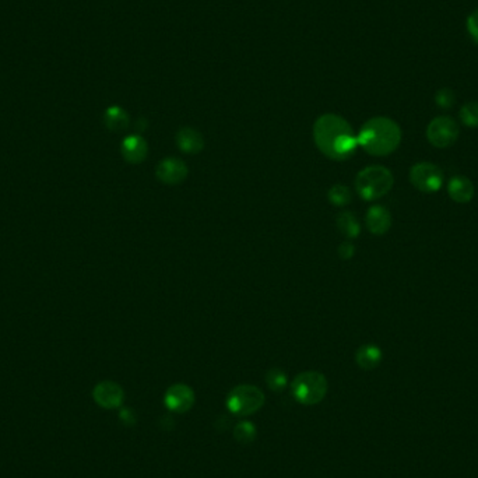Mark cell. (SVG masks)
I'll list each match as a JSON object with an SVG mask.
<instances>
[{
	"label": "cell",
	"instance_id": "obj_19",
	"mask_svg": "<svg viewBox=\"0 0 478 478\" xmlns=\"http://www.w3.org/2000/svg\"><path fill=\"white\" fill-rule=\"evenodd\" d=\"M266 383L273 392H283L288 385L287 373L280 368H271L266 373Z\"/></svg>",
	"mask_w": 478,
	"mask_h": 478
},
{
	"label": "cell",
	"instance_id": "obj_3",
	"mask_svg": "<svg viewBox=\"0 0 478 478\" xmlns=\"http://www.w3.org/2000/svg\"><path fill=\"white\" fill-rule=\"evenodd\" d=\"M394 184L390 169L383 165H370L361 169L355 178V189L361 199L372 201L388 194Z\"/></svg>",
	"mask_w": 478,
	"mask_h": 478
},
{
	"label": "cell",
	"instance_id": "obj_11",
	"mask_svg": "<svg viewBox=\"0 0 478 478\" xmlns=\"http://www.w3.org/2000/svg\"><path fill=\"white\" fill-rule=\"evenodd\" d=\"M121 153L129 164H142L147 158L149 144L140 134H130L123 139Z\"/></svg>",
	"mask_w": 478,
	"mask_h": 478
},
{
	"label": "cell",
	"instance_id": "obj_1",
	"mask_svg": "<svg viewBox=\"0 0 478 478\" xmlns=\"http://www.w3.org/2000/svg\"><path fill=\"white\" fill-rule=\"evenodd\" d=\"M314 139L320 153L334 161L349 160L358 147V139L351 125L333 114L323 115L315 122Z\"/></svg>",
	"mask_w": 478,
	"mask_h": 478
},
{
	"label": "cell",
	"instance_id": "obj_4",
	"mask_svg": "<svg viewBox=\"0 0 478 478\" xmlns=\"http://www.w3.org/2000/svg\"><path fill=\"white\" fill-rule=\"evenodd\" d=\"M329 383L323 373L318 370H305L297 375L291 382L294 399L303 405L319 404L327 394Z\"/></svg>",
	"mask_w": 478,
	"mask_h": 478
},
{
	"label": "cell",
	"instance_id": "obj_24",
	"mask_svg": "<svg viewBox=\"0 0 478 478\" xmlns=\"http://www.w3.org/2000/svg\"><path fill=\"white\" fill-rule=\"evenodd\" d=\"M467 28H468L470 36L474 38V41L478 42V10H475L470 16L468 23H467Z\"/></svg>",
	"mask_w": 478,
	"mask_h": 478
},
{
	"label": "cell",
	"instance_id": "obj_25",
	"mask_svg": "<svg viewBox=\"0 0 478 478\" xmlns=\"http://www.w3.org/2000/svg\"><path fill=\"white\" fill-rule=\"evenodd\" d=\"M119 417H121V420L127 425H133L134 423H136V416H134V413L131 412V410L130 408H123L122 410V412H121V414H119Z\"/></svg>",
	"mask_w": 478,
	"mask_h": 478
},
{
	"label": "cell",
	"instance_id": "obj_12",
	"mask_svg": "<svg viewBox=\"0 0 478 478\" xmlns=\"http://www.w3.org/2000/svg\"><path fill=\"white\" fill-rule=\"evenodd\" d=\"M365 224L370 234L383 235L392 227V214L386 207L375 204V206H370L366 212Z\"/></svg>",
	"mask_w": 478,
	"mask_h": 478
},
{
	"label": "cell",
	"instance_id": "obj_20",
	"mask_svg": "<svg viewBox=\"0 0 478 478\" xmlns=\"http://www.w3.org/2000/svg\"><path fill=\"white\" fill-rule=\"evenodd\" d=\"M257 435V429L253 425V423L249 421H241L238 423L234 428V438L242 443V445H248V443L253 442L256 439Z\"/></svg>",
	"mask_w": 478,
	"mask_h": 478
},
{
	"label": "cell",
	"instance_id": "obj_14",
	"mask_svg": "<svg viewBox=\"0 0 478 478\" xmlns=\"http://www.w3.org/2000/svg\"><path fill=\"white\" fill-rule=\"evenodd\" d=\"M474 185L466 177H453L448 184V193L451 199L459 204H466L474 197Z\"/></svg>",
	"mask_w": 478,
	"mask_h": 478
},
{
	"label": "cell",
	"instance_id": "obj_22",
	"mask_svg": "<svg viewBox=\"0 0 478 478\" xmlns=\"http://www.w3.org/2000/svg\"><path fill=\"white\" fill-rule=\"evenodd\" d=\"M435 101L438 102V105L442 108H451L455 102V95L449 88H443L438 91Z\"/></svg>",
	"mask_w": 478,
	"mask_h": 478
},
{
	"label": "cell",
	"instance_id": "obj_18",
	"mask_svg": "<svg viewBox=\"0 0 478 478\" xmlns=\"http://www.w3.org/2000/svg\"><path fill=\"white\" fill-rule=\"evenodd\" d=\"M327 197L330 200L331 204L337 207H344L351 201L353 196H351V190L343 185V184H334L329 192H327Z\"/></svg>",
	"mask_w": 478,
	"mask_h": 478
},
{
	"label": "cell",
	"instance_id": "obj_21",
	"mask_svg": "<svg viewBox=\"0 0 478 478\" xmlns=\"http://www.w3.org/2000/svg\"><path fill=\"white\" fill-rule=\"evenodd\" d=\"M460 119L468 127H478V102H468L460 110Z\"/></svg>",
	"mask_w": 478,
	"mask_h": 478
},
{
	"label": "cell",
	"instance_id": "obj_2",
	"mask_svg": "<svg viewBox=\"0 0 478 478\" xmlns=\"http://www.w3.org/2000/svg\"><path fill=\"white\" fill-rule=\"evenodd\" d=\"M358 146L368 154L383 157L394 153L401 143V130L399 125L385 116L372 118L364 123L357 134Z\"/></svg>",
	"mask_w": 478,
	"mask_h": 478
},
{
	"label": "cell",
	"instance_id": "obj_13",
	"mask_svg": "<svg viewBox=\"0 0 478 478\" xmlns=\"http://www.w3.org/2000/svg\"><path fill=\"white\" fill-rule=\"evenodd\" d=\"M177 146L185 154H199L204 149V139L200 131L192 127H181L177 133Z\"/></svg>",
	"mask_w": 478,
	"mask_h": 478
},
{
	"label": "cell",
	"instance_id": "obj_7",
	"mask_svg": "<svg viewBox=\"0 0 478 478\" xmlns=\"http://www.w3.org/2000/svg\"><path fill=\"white\" fill-rule=\"evenodd\" d=\"M427 139L435 149H448L459 139V126L449 116H438L427 127Z\"/></svg>",
	"mask_w": 478,
	"mask_h": 478
},
{
	"label": "cell",
	"instance_id": "obj_15",
	"mask_svg": "<svg viewBox=\"0 0 478 478\" xmlns=\"http://www.w3.org/2000/svg\"><path fill=\"white\" fill-rule=\"evenodd\" d=\"M382 350L375 344H364L355 353V362L364 370H372L378 368L382 362Z\"/></svg>",
	"mask_w": 478,
	"mask_h": 478
},
{
	"label": "cell",
	"instance_id": "obj_6",
	"mask_svg": "<svg viewBox=\"0 0 478 478\" xmlns=\"http://www.w3.org/2000/svg\"><path fill=\"white\" fill-rule=\"evenodd\" d=\"M443 171L432 162H418L410 169V182L421 193H435L443 185Z\"/></svg>",
	"mask_w": 478,
	"mask_h": 478
},
{
	"label": "cell",
	"instance_id": "obj_9",
	"mask_svg": "<svg viewBox=\"0 0 478 478\" xmlns=\"http://www.w3.org/2000/svg\"><path fill=\"white\" fill-rule=\"evenodd\" d=\"M189 174L188 165L177 157H166L161 160L155 168V175L160 182L164 185H179L182 184Z\"/></svg>",
	"mask_w": 478,
	"mask_h": 478
},
{
	"label": "cell",
	"instance_id": "obj_16",
	"mask_svg": "<svg viewBox=\"0 0 478 478\" xmlns=\"http://www.w3.org/2000/svg\"><path fill=\"white\" fill-rule=\"evenodd\" d=\"M336 225L338 231L349 239H354L361 232V225L357 216L353 212L340 213L336 218Z\"/></svg>",
	"mask_w": 478,
	"mask_h": 478
},
{
	"label": "cell",
	"instance_id": "obj_8",
	"mask_svg": "<svg viewBox=\"0 0 478 478\" xmlns=\"http://www.w3.org/2000/svg\"><path fill=\"white\" fill-rule=\"evenodd\" d=\"M194 392L192 388H189L185 383H175L173 386H169L168 390L165 392L164 396V403L165 407L169 412L177 413V414H184L188 413L189 410L194 405Z\"/></svg>",
	"mask_w": 478,
	"mask_h": 478
},
{
	"label": "cell",
	"instance_id": "obj_5",
	"mask_svg": "<svg viewBox=\"0 0 478 478\" xmlns=\"http://www.w3.org/2000/svg\"><path fill=\"white\" fill-rule=\"evenodd\" d=\"M264 404L263 392L253 385H239L235 386L227 396L225 405L228 412L234 416L248 417L255 413Z\"/></svg>",
	"mask_w": 478,
	"mask_h": 478
},
{
	"label": "cell",
	"instance_id": "obj_23",
	"mask_svg": "<svg viewBox=\"0 0 478 478\" xmlns=\"http://www.w3.org/2000/svg\"><path fill=\"white\" fill-rule=\"evenodd\" d=\"M337 251H338V256L343 260H350L355 255V247L350 241H346V242L341 244Z\"/></svg>",
	"mask_w": 478,
	"mask_h": 478
},
{
	"label": "cell",
	"instance_id": "obj_10",
	"mask_svg": "<svg viewBox=\"0 0 478 478\" xmlns=\"http://www.w3.org/2000/svg\"><path fill=\"white\" fill-rule=\"evenodd\" d=\"M92 397L99 407L114 410L122 405L125 400V392L116 382L102 381L94 388Z\"/></svg>",
	"mask_w": 478,
	"mask_h": 478
},
{
	"label": "cell",
	"instance_id": "obj_17",
	"mask_svg": "<svg viewBox=\"0 0 478 478\" xmlns=\"http://www.w3.org/2000/svg\"><path fill=\"white\" fill-rule=\"evenodd\" d=\"M105 126L112 131H121L125 130L129 125V116L127 114L119 108V107H111L105 111L104 115Z\"/></svg>",
	"mask_w": 478,
	"mask_h": 478
}]
</instances>
